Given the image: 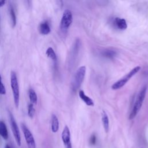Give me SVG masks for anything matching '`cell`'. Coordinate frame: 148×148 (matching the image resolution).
<instances>
[{
  "mask_svg": "<svg viewBox=\"0 0 148 148\" xmlns=\"http://www.w3.org/2000/svg\"><path fill=\"white\" fill-rule=\"evenodd\" d=\"M146 91H147V86H145L140 90L138 95L136 97V98L134 102L132 109L131 110L130 116H129L130 119H134L136 117V116L138 114V112H139V110L142 106L143 101H144L145 96H146Z\"/></svg>",
  "mask_w": 148,
  "mask_h": 148,
  "instance_id": "obj_1",
  "label": "cell"
},
{
  "mask_svg": "<svg viewBox=\"0 0 148 148\" xmlns=\"http://www.w3.org/2000/svg\"><path fill=\"white\" fill-rule=\"evenodd\" d=\"M10 86L12 90L14 105L16 108H18L20 101V91L17 75L16 72L13 71L10 72Z\"/></svg>",
  "mask_w": 148,
  "mask_h": 148,
  "instance_id": "obj_2",
  "label": "cell"
},
{
  "mask_svg": "<svg viewBox=\"0 0 148 148\" xmlns=\"http://www.w3.org/2000/svg\"><path fill=\"white\" fill-rule=\"evenodd\" d=\"M140 69V67L139 66H136L134 67V68H132L125 76H124L120 80H119L118 81L115 82L112 86V88L113 90H118V89L121 88L128 82V80L131 77H132L136 73H137Z\"/></svg>",
  "mask_w": 148,
  "mask_h": 148,
  "instance_id": "obj_3",
  "label": "cell"
},
{
  "mask_svg": "<svg viewBox=\"0 0 148 148\" xmlns=\"http://www.w3.org/2000/svg\"><path fill=\"white\" fill-rule=\"evenodd\" d=\"M86 68L85 66H82L79 67L76 72L73 80L72 82V90L73 91L77 90L82 84L86 74Z\"/></svg>",
  "mask_w": 148,
  "mask_h": 148,
  "instance_id": "obj_4",
  "label": "cell"
},
{
  "mask_svg": "<svg viewBox=\"0 0 148 148\" xmlns=\"http://www.w3.org/2000/svg\"><path fill=\"white\" fill-rule=\"evenodd\" d=\"M72 12L68 9L65 10L60 22V27L62 31H65L69 28L72 23Z\"/></svg>",
  "mask_w": 148,
  "mask_h": 148,
  "instance_id": "obj_5",
  "label": "cell"
},
{
  "mask_svg": "<svg viewBox=\"0 0 148 148\" xmlns=\"http://www.w3.org/2000/svg\"><path fill=\"white\" fill-rule=\"evenodd\" d=\"M21 129L23 132L24 138L25 139L28 147L36 148V144L34 138L29 130L24 124H21Z\"/></svg>",
  "mask_w": 148,
  "mask_h": 148,
  "instance_id": "obj_6",
  "label": "cell"
},
{
  "mask_svg": "<svg viewBox=\"0 0 148 148\" xmlns=\"http://www.w3.org/2000/svg\"><path fill=\"white\" fill-rule=\"evenodd\" d=\"M9 119H10L11 129H12L13 136L14 137V139L16 140V142L17 143V145L18 146H20V145H21V135H20L17 124L14 120V118L13 117V116L11 113H9Z\"/></svg>",
  "mask_w": 148,
  "mask_h": 148,
  "instance_id": "obj_7",
  "label": "cell"
},
{
  "mask_svg": "<svg viewBox=\"0 0 148 148\" xmlns=\"http://www.w3.org/2000/svg\"><path fill=\"white\" fill-rule=\"evenodd\" d=\"M62 140L64 144L65 148H72L71 142L70 131L67 125H65L61 134Z\"/></svg>",
  "mask_w": 148,
  "mask_h": 148,
  "instance_id": "obj_8",
  "label": "cell"
},
{
  "mask_svg": "<svg viewBox=\"0 0 148 148\" xmlns=\"http://www.w3.org/2000/svg\"><path fill=\"white\" fill-rule=\"evenodd\" d=\"M79 95L80 99H82V101L87 105V106H94V103L91 98H90L89 97H88L86 94H85L83 90H80L79 92Z\"/></svg>",
  "mask_w": 148,
  "mask_h": 148,
  "instance_id": "obj_9",
  "label": "cell"
},
{
  "mask_svg": "<svg viewBox=\"0 0 148 148\" xmlns=\"http://www.w3.org/2000/svg\"><path fill=\"white\" fill-rule=\"evenodd\" d=\"M114 24L117 27V28L121 30H124L127 28V22L125 20L124 18L116 17L114 18Z\"/></svg>",
  "mask_w": 148,
  "mask_h": 148,
  "instance_id": "obj_10",
  "label": "cell"
},
{
  "mask_svg": "<svg viewBox=\"0 0 148 148\" xmlns=\"http://www.w3.org/2000/svg\"><path fill=\"white\" fill-rule=\"evenodd\" d=\"M39 31L40 33L43 35L49 34L50 32L51 29H50V27L49 24L47 23V22L45 21V22L42 23L39 25Z\"/></svg>",
  "mask_w": 148,
  "mask_h": 148,
  "instance_id": "obj_11",
  "label": "cell"
},
{
  "mask_svg": "<svg viewBox=\"0 0 148 148\" xmlns=\"http://www.w3.org/2000/svg\"><path fill=\"white\" fill-rule=\"evenodd\" d=\"M0 135L5 140L8 139V131L6 125L2 120H0Z\"/></svg>",
  "mask_w": 148,
  "mask_h": 148,
  "instance_id": "obj_12",
  "label": "cell"
},
{
  "mask_svg": "<svg viewBox=\"0 0 148 148\" xmlns=\"http://www.w3.org/2000/svg\"><path fill=\"white\" fill-rule=\"evenodd\" d=\"M51 128L53 132H57L59 129V121L57 117L55 114H53L51 116Z\"/></svg>",
  "mask_w": 148,
  "mask_h": 148,
  "instance_id": "obj_13",
  "label": "cell"
},
{
  "mask_svg": "<svg viewBox=\"0 0 148 148\" xmlns=\"http://www.w3.org/2000/svg\"><path fill=\"white\" fill-rule=\"evenodd\" d=\"M102 122L103 124V128L106 132H108L109 131V118L106 114V113L103 110L102 112Z\"/></svg>",
  "mask_w": 148,
  "mask_h": 148,
  "instance_id": "obj_14",
  "label": "cell"
},
{
  "mask_svg": "<svg viewBox=\"0 0 148 148\" xmlns=\"http://www.w3.org/2000/svg\"><path fill=\"white\" fill-rule=\"evenodd\" d=\"M102 55L108 58L112 59L116 56V52L111 49H106L102 52Z\"/></svg>",
  "mask_w": 148,
  "mask_h": 148,
  "instance_id": "obj_15",
  "label": "cell"
},
{
  "mask_svg": "<svg viewBox=\"0 0 148 148\" xmlns=\"http://www.w3.org/2000/svg\"><path fill=\"white\" fill-rule=\"evenodd\" d=\"M46 54L49 58H51L52 60H53L54 61H56L57 60L56 54L52 47H49L47 48V49L46 50Z\"/></svg>",
  "mask_w": 148,
  "mask_h": 148,
  "instance_id": "obj_16",
  "label": "cell"
},
{
  "mask_svg": "<svg viewBox=\"0 0 148 148\" xmlns=\"http://www.w3.org/2000/svg\"><path fill=\"white\" fill-rule=\"evenodd\" d=\"M28 94L29 98L31 103L36 104L37 102V95L35 91L32 88H30L28 91Z\"/></svg>",
  "mask_w": 148,
  "mask_h": 148,
  "instance_id": "obj_17",
  "label": "cell"
},
{
  "mask_svg": "<svg viewBox=\"0 0 148 148\" xmlns=\"http://www.w3.org/2000/svg\"><path fill=\"white\" fill-rule=\"evenodd\" d=\"M10 13L11 16V18H12V27H14L16 24V16L15 14L14 10L13 8L11 6L10 8Z\"/></svg>",
  "mask_w": 148,
  "mask_h": 148,
  "instance_id": "obj_18",
  "label": "cell"
},
{
  "mask_svg": "<svg viewBox=\"0 0 148 148\" xmlns=\"http://www.w3.org/2000/svg\"><path fill=\"white\" fill-rule=\"evenodd\" d=\"M35 109L32 103H29L28 107V114L30 118H32L35 114Z\"/></svg>",
  "mask_w": 148,
  "mask_h": 148,
  "instance_id": "obj_19",
  "label": "cell"
},
{
  "mask_svg": "<svg viewBox=\"0 0 148 148\" xmlns=\"http://www.w3.org/2000/svg\"><path fill=\"white\" fill-rule=\"evenodd\" d=\"M6 94V89L5 87V86L2 83V77L0 75V94Z\"/></svg>",
  "mask_w": 148,
  "mask_h": 148,
  "instance_id": "obj_20",
  "label": "cell"
},
{
  "mask_svg": "<svg viewBox=\"0 0 148 148\" xmlns=\"http://www.w3.org/2000/svg\"><path fill=\"white\" fill-rule=\"evenodd\" d=\"M95 142H96V137H95V135H92L91 138H90V142L91 145H94L95 143Z\"/></svg>",
  "mask_w": 148,
  "mask_h": 148,
  "instance_id": "obj_21",
  "label": "cell"
},
{
  "mask_svg": "<svg viewBox=\"0 0 148 148\" xmlns=\"http://www.w3.org/2000/svg\"><path fill=\"white\" fill-rule=\"evenodd\" d=\"M5 4V1H0V8L3 6Z\"/></svg>",
  "mask_w": 148,
  "mask_h": 148,
  "instance_id": "obj_22",
  "label": "cell"
},
{
  "mask_svg": "<svg viewBox=\"0 0 148 148\" xmlns=\"http://www.w3.org/2000/svg\"><path fill=\"white\" fill-rule=\"evenodd\" d=\"M5 148H11V147H10V145H6Z\"/></svg>",
  "mask_w": 148,
  "mask_h": 148,
  "instance_id": "obj_23",
  "label": "cell"
}]
</instances>
